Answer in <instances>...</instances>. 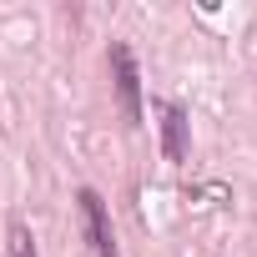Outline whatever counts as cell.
I'll list each match as a JSON object with an SVG mask.
<instances>
[{
  "label": "cell",
  "mask_w": 257,
  "mask_h": 257,
  "mask_svg": "<svg viewBox=\"0 0 257 257\" xmlns=\"http://www.w3.org/2000/svg\"><path fill=\"white\" fill-rule=\"evenodd\" d=\"M6 252L11 257H36V237L21 217H11V227H6Z\"/></svg>",
  "instance_id": "obj_4"
},
{
  "label": "cell",
  "mask_w": 257,
  "mask_h": 257,
  "mask_svg": "<svg viewBox=\"0 0 257 257\" xmlns=\"http://www.w3.org/2000/svg\"><path fill=\"white\" fill-rule=\"evenodd\" d=\"M162 152L167 162H187V111L182 106H162Z\"/></svg>",
  "instance_id": "obj_3"
},
{
  "label": "cell",
  "mask_w": 257,
  "mask_h": 257,
  "mask_svg": "<svg viewBox=\"0 0 257 257\" xmlns=\"http://www.w3.org/2000/svg\"><path fill=\"white\" fill-rule=\"evenodd\" d=\"M111 76H116V96H121V116L142 126V71H137V56L126 41L111 46Z\"/></svg>",
  "instance_id": "obj_1"
},
{
  "label": "cell",
  "mask_w": 257,
  "mask_h": 257,
  "mask_svg": "<svg viewBox=\"0 0 257 257\" xmlns=\"http://www.w3.org/2000/svg\"><path fill=\"white\" fill-rule=\"evenodd\" d=\"M76 207H81V232L91 242L96 257H116V237H111V217H106V202L96 187H81L76 192Z\"/></svg>",
  "instance_id": "obj_2"
}]
</instances>
